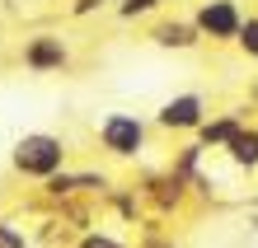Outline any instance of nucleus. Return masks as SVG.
Masks as SVG:
<instances>
[{"instance_id":"obj_1","label":"nucleus","mask_w":258,"mask_h":248,"mask_svg":"<svg viewBox=\"0 0 258 248\" xmlns=\"http://www.w3.org/2000/svg\"><path fill=\"white\" fill-rule=\"evenodd\" d=\"M61 169H71V145L56 131H24L10 145V174L24 183H47Z\"/></svg>"},{"instance_id":"obj_2","label":"nucleus","mask_w":258,"mask_h":248,"mask_svg":"<svg viewBox=\"0 0 258 248\" xmlns=\"http://www.w3.org/2000/svg\"><path fill=\"white\" fill-rule=\"evenodd\" d=\"M150 117H141V113H127V108H113V113H103L99 122H94V145L108 154V159H117V164H136L146 154V145H150Z\"/></svg>"},{"instance_id":"obj_3","label":"nucleus","mask_w":258,"mask_h":248,"mask_svg":"<svg viewBox=\"0 0 258 248\" xmlns=\"http://www.w3.org/2000/svg\"><path fill=\"white\" fill-rule=\"evenodd\" d=\"M244 5L239 0H197L192 5V28L202 33V42H211V47H230V42L239 38V24H244Z\"/></svg>"},{"instance_id":"obj_4","label":"nucleus","mask_w":258,"mask_h":248,"mask_svg":"<svg viewBox=\"0 0 258 248\" xmlns=\"http://www.w3.org/2000/svg\"><path fill=\"white\" fill-rule=\"evenodd\" d=\"M19 61H24V70L28 75H66L71 70V42L61 33H52V28H38V33H28L19 42Z\"/></svg>"},{"instance_id":"obj_5","label":"nucleus","mask_w":258,"mask_h":248,"mask_svg":"<svg viewBox=\"0 0 258 248\" xmlns=\"http://www.w3.org/2000/svg\"><path fill=\"white\" fill-rule=\"evenodd\" d=\"M207 122V99L197 94V89H178V94H169L160 108H155V117H150V127L164 131V136H197V127Z\"/></svg>"},{"instance_id":"obj_6","label":"nucleus","mask_w":258,"mask_h":248,"mask_svg":"<svg viewBox=\"0 0 258 248\" xmlns=\"http://www.w3.org/2000/svg\"><path fill=\"white\" fill-rule=\"evenodd\" d=\"M146 42L160 47V52H197V47H202V33L192 28L188 14H150Z\"/></svg>"},{"instance_id":"obj_7","label":"nucleus","mask_w":258,"mask_h":248,"mask_svg":"<svg viewBox=\"0 0 258 248\" xmlns=\"http://www.w3.org/2000/svg\"><path fill=\"white\" fill-rule=\"evenodd\" d=\"M141 197L150 201V206H160V211H178V206H183V197H188V178H178L174 169L150 174L141 183Z\"/></svg>"},{"instance_id":"obj_8","label":"nucleus","mask_w":258,"mask_h":248,"mask_svg":"<svg viewBox=\"0 0 258 248\" xmlns=\"http://www.w3.org/2000/svg\"><path fill=\"white\" fill-rule=\"evenodd\" d=\"M239 127H244V117H239V113H216V117L207 113V122L197 127L192 141L202 145V150H225V145H230V136H235Z\"/></svg>"},{"instance_id":"obj_9","label":"nucleus","mask_w":258,"mask_h":248,"mask_svg":"<svg viewBox=\"0 0 258 248\" xmlns=\"http://www.w3.org/2000/svg\"><path fill=\"white\" fill-rule=\"evenodd\" d=\"M221 154L239 169V174H258V127H253V122H244V127L230 136V145H225Z\"/></svg>"},{"instance_id":"obj_10","label":"nucleus","mask_w":258,"mask_h":248,"mask_svg":"<svg viewBox=\"0 0 258 248\" xmlns=\"http://www.w3.org/2000/svg\"><path fill=\"white\" fill-rule=\"evenodd\" d=\"M164 5L160 0H113V14L122 24H136V19H150V14H160Z\"/></svg>"},{"instance_id":"obj_11","label":"nucleus","mask_w":258,"mask_h":248,"mask_svg":"<svg viewBox=\"0 0 258 248\" xmlns=\"http://www.w3.org/2000/svg\"><path fill=\"white\" fill-rule=\"evenodd\" d=\"M71 248H127V243L117 239L113 229H94V225H89V229H80V239H75Z\"/></svg>"},{"instance_id":"obj_12","label":"nucleus","mask_w":258,"mask_h":248,"mask_svg":"<svg viewBox=\"0 0 258 248\" xmlns=\"http://www.w3.org/2000/svg\"><path fill=\"white\" fill-rule=\"evenodd\" d=\"M235 47L244 52L249 61H258V14H244V24H239V38H235Z\"/></svg>"},{"instance_id":"obj_13","label":"nucleus","mask_w":258,"mask_h":248,"mask_svg":"<svg viewBox=\"0 0 258 248\" xmlns=\"http://www.w3.org/2000/svg\"><path fill=\"white\" fill-rule=\"evenodd\" d=\"M0 248H33L28 229H19L14 220H0Z\"/></svg>"},{"instance_id":"obj_14","label":"nucleus","mask_w":258,"mask_h":248,"mask_svg":"<svg viewBox=\"0 0 258 248\" xmlns=\"http://www.w3.org/2000/svg\"><path fill=\"white\" fill-rule=\"evenodd\" d=\"M136 248H178V243H174V234H164V229L146 225V229H141V239H136Z\"/></svg>"},{"instance_id":"obj_15","label":"nucleus","mask_w":258,"mask_h":248,"mask_svg":"<svg viewBox=\"0 0 258 248\" xmlns=\"http://www.w3.org/2000/svg\"><path fill=\"white\" fill-rule=\"evenodd\" d=\"M113 0H71L66 14H75V19H85V14H94V10H108Z\"/></svg>"},{"instance_id":"obj_16","label":"nucleus","mask_w":258,"mask_h":248,"mask_svg":"<svg viewBox=\"0 0 258 248\" xmlns=\"http://www.w3.org/2000/svg\"><path fill=\"white\" fill-rule=\"evenodd\" d=\"M160 5H169V0H160Z\"/></svg>"}]
</instances>
